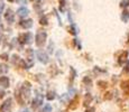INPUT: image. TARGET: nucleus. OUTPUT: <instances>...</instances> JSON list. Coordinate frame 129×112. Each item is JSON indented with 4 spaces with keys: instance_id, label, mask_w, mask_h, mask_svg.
I'll return each mask as SVG.
<instances>
[{
    "instance_id": "72a5a7b5",
    "label": "nucleus",
    "mask_w": 129,
    "mask_h": 112,
    "mask_svg": "<svg viewBox=\"0 0 129 112\" xmlns=\"http://www.w3.org/2000/svg\"><path fill=\"white\" fill-rule=\"evenodd\" d=\"M0 30H2V26H1V25H0Z\"/></svg>"
},
{
    "instance_id": "5701e85b",
    "label": "nucleus",
    "mask_w": 129,
    "mask_h": 112,
    "mask_svg": "<svg viewBox=\"0 0 129 112\" xmlns=\"http://www.w3.org/2000/svg\"><path fill=\"white\" fill-rule=\"evenodd\" d=\"M83 83L84 84H88V85H91V83H92V81H91L90 78H88V76H85V78L83 79Z\"/></svg>"
},
{
    "instance_id": "aec40b11",
    "label": "nucleus",
    "mask_w": 129,
    "mask_h": 112,
    "mask_svg": "<svg viewBox=\"0 0 129 112\" xmlns=\"http://www.w3.org/2000/svg\"><path fill=\"white\" fill-rule=\"evenodd\" d=\"M129 6V0H121L120 2V7H122V8H126V7Z\"/></svg>"
},
{
    "instance_id": "cd10ccee",
    "label": "nucleus",
    "mask_w": 129,
    "mask_h": 112,
    "mask_svg": "<svg viewBox=\"0 0 129 112\" xmlns=\"http://www.w3.org/2000/svg\"><path fill=\"white\" fill-rule=\"evenodd\" d=\"M61 101L63 102V103H68V94H64L61 98Z\"/></svg>"
},
{
    "instance_id": "c9c22d12",
    "label": "nucleus",
    "mask_w": 129,
    "mask_h": 112,
    "mask_svg": "<svg viewBox=\"0 0 129 112\" xmlns=\"http://www.w3.org/2000/svg\"><path fill=\"white\" fill-rule=\"evenodd\" d=\"M30 1H35V0H30Z\"/></svg>"
},
{
    "instance_id": "9d476101",
    "label": "nucleus",
    "mask_w": 129,
    "mask_h": 112,
    "mask_svg": "<svg viewBox=\"0 0 129 112\" xmlns=\"http://www.w3.org/2000/svg\"><path fill=\"white\" fill-rule=\"evenodd\" d=\"M78 105H79V96H75V98L70 102L69 108H70V110H75V109L78 108Z\"/></svg>"
},
{
    "instance_id": "20e7f679",
    "label": "nucleus",
    "mask_w": 129,
    "mask_h": 112,
    "mask_svg": "<svg viewBox=\"0 0 129 112\" xmlns=\"http://www.w3.org/2000/svg\"><path fill=\"white\" fill-rule=\"evenodd\" d=\"M5 18H6V20L9 22V24H12L15 20V14L14 11L11 10V9H7L6 12H5Z\"/></svg>"
},
{
    "instance_id": "f8f14e48",
    "label": "nucleus",
    "mask_w": 129,
    "mask_h": 112,
    "mask_svg": "<svg viewBox=\"0 0 129 112\" xmlns=\"http://www.w3.org/2000/svg\"><path fill=\"white\" fill-rule=\"evenodd\" d=\"M127 56H128V53L127 52H123L122 55L119 57V64H123V62H126V59H127Z\"/></svg>"
},
{
    "instance_id": "423d86ee",
    "label": "nucleus",
    "mask_w": 129,
    "mask_h": 112,
    "mask_svg": "<svg viewBox=\"0 0 129 112\" xmlns=\"http://www.w3.org/2000/svg\"><path fill=\"white\" fill-rule=\"evenodd\" d=\"M37 57H38L39 62H42V63H44V64L48 63V56H47L44 52H42V51L37 52Z\"/></svg>"
},
{
    "instance_id": "e433bc0d",
    "label": "nucleus",
    "mask_w": 129,
    "mask_h": 112,
    "mask_svg": "<svg viewBox=\"0 0 129 112\" xmlns=\"http://www.w3.org/2000/svg\"><path fill=\"white\" fill-rule=\"evenodd\" d=\"M0 21H1V18H0Z\"/></svg>"
},
{
    "instance_id": "9b49d317",
    "label": "nucleus",
    "mask_w": 129,
    "mask_h": 112,
    "mask_svg": "<svg viewBox=\"0 0 129 112\" xmlns=\"http://www.w3.org/2000/svg\"><path fill=\"white\" fill-rule=\"evenodd\" d=\"M91 101H92V95L88 93V94L85 95V98H84V102H83V104H84L85 106H88L89 104L91 103Z\"/></svg>"
},
{
    "instance_id": "4468645a",
    "label": "nucleus",
    "mask_w": 129,
    "mask_h": 112,
    "mask_svg": "<svg viewBox=\"0 0 129 112\" xmlns=\"http://www.w3.org/2000/svg\"><path fill=\"white\" fill-rule=\"evenodd\" d=\"M121 88H122L125 91H129V80L128 81H125L121 83Z\"/></svg>"
},
{
    "instance_id": "f704fd0d",
    "label": "nucleus",
    "mask_w": 129,
    "mask_h": 112,
    "mask_svg": "<svg viewBox=\"0 0 129 112\" xmlns=\"http://www.w3.org/2000/svg\"><path fill=\"white\" fill-rule=\"evenodd\" d=\"M23 112H29L28 110H25V111H23Z\"/></svg>"
},
{
    "instance_id": "2f4dec72",
    "label": "nucleus",
    "mask_w": 129,
    "mask_h": 112,
    "mask_svg": "<svg viewBox=\"0 0 129 112\" xmlns=\"http://www.w3.org/2000/svg\"><path fill=\"white\" fill-rule=\"evenodd\" d=\"M2 9H4V5H0V12H1Z\"/></svg>"
},
{
    "instance_id": "1a4fd4ad",
    "label": "nucleus",
    "mask_w": 129,
    "mask_h": 112,
    "mask_svg": "<svg viewBox=\"0 0 129 112\" xmlns=\"http://www.w3.org/2000/svg\"><path fill=\"white\" fill-rule=\"evenodd\" d=\"M9 84H10V81L7 76H1L0 78V86L2 88H9Z\"/></svg>"
},
{
    "instance_id": "b1692460",
    "label": "nucleus",
    "mask_w": 129,
    "mask_h": 112,
    "mask_svg": "<svg viewBox=\"0 0 129 112\" xmlns=\"http://www.w3.org/2000/svg\"><path fill=\"white\" fill-rule=\"evenodd\" d=\"M20 59H19V56L18 55H12V59H11V62H12V64H16L17 62H19Z\"/></svg>"
},
{
    "instance_id": "473e14b6",
    "label": "nucleus",
    "mask_w": 129,
    "mask_h": 112,
    "mask_svg": "<svg viewBox=\"0 0 129 112\" xmlns=\"http://www.w3.org/2000/svg\"><path fill=\"white\" fill-rule=\"evenodd\" d=\"M8 1H9V2H14L15 0H8Z\"/></svg>"
},
{
    "instance_id": "c85d7f7f",
    "label": "nucleus",
    "mask_w": 129,
    "mask_h": 112,
    "mask_svg": "<svg viewBox=\"0 0 129 112\" xmlns=\"http://www.w3.org/2000/svg\"><path fill=\"white\" fill-rule=\"evenodd\" d=\"M74 43H75V45L79 47V48H81V45H80V43L78 42V39H74Z\"/></svg>"
},
{
    "instance_id": "2eb2a0df",
    "label": "nucleus",
    "mask_w": 129,
    "mask_h": 112,
    "mask_svg": "<svg viewBox=\"0 0 129 112\" xmlns=\"http://www.w3.org/2000/svg\"><path fill=\"white\" fill-rule=\"evenodd\" d=\"M65 5H66V0H59V9H61V11L65 10Z\"/></svg>"
},
{
    "instance_id": "a211bd4d",
    "label": "nucleus",
    "mask_w": 129,
    "mask_h": 112,
    "mask_svg": "<svg viewBox=\"0 0 129 112\" xmlns=\"http://www.w3.org/2000/svg\"><path fill=\"white\" fill-rule=\"evenodd\" d=\"M42 112H52V106L49 104H45L43 108V111Z\"/></svg>"
},
{
    "instance_id": "412c9836",
    "label": "nucleus",
    "mask_w": 129,
    "mask_h": 112,
    "mask_svg": "<svg viewBox=\"0 0 129 112\" xmlns=\"http://www.w3.org/2000/svg\"><path fill=\"white\" fill-rule=\"evenodd\" d=\"M15 95H16V98H17V100H18L19 104H24V101L21 100V98H20L21 93H19V92H16V93H15Z\"/></svg>"
},
{
    "instance_id": "393cba45",
    "label": "nucleus",
    "mask_w": 129,
    "mask_h": 112,
    "mask_svg": "<svg viewBox=\"0 0 129 112\" xmlns=\"http://www.w3.org/2000/svg\"><path fill=\"white\" fill-rule=\"evenodd\" d=\"M70 33L72 35H76V28H75V26H74L73 24L71 25V28H70Z\"/></svg>"
},
{
    "instance_id": "6e6552de",
    "label": "nucleus",
    "mask_w": 129,
    "mask_h": 112,
    "mask_svg": "<svg viewBox=\"0 0 129 112\" xmlns=\"http://www.w3.org/2000/svg\"><path fill=\"white\" fill-rule=\"evenodd\" d=\"M28 14H29V10L26 7H20V8L17 10V15H18L19 17H26V16H28Z\"/></svg>"
},
{
    "instance_id": "f257e3e1",
    "label": "nucleus",
    "mask_w": 129,
    "mask_h": 112,
    "mask_svg": "<svg viewBox=\"0 0 129 112\" xmlns=\"http://www.w3.org/2000/svg\"><path fill=\"white\" fill-rule=\"evenodd\" d=\"M46 38H47L46 31L39 30L38 33L36 34V36H35V43H36V45H37L38 47L44 46V45H45V43H46Z\"/></svg>"
},
{
    "instance_id": "f3484780",
    "label": "nucleus",
    "mask_w": 129,
    "mask_h": 112,
    "mask_svg": "<svg viewBox=\"0 0 129 112\" xmlns=\"http://www.w3.org/2000/svg\"><path fill=\"white\" fill-rule=\"evenodd\" d=\"M121 18H122V20H123V21L127 22V21H128V19H129V12H128V11H123L122 17H121Z\"/></svg>"
},
{
    "instance_id": "39448f33",
    "label": "nucleus",
    "mask_w": 129,
    "mask_h": 112,
    "mask_svg": "<svg viewBox=\"0 0 129 112\" xmlns=\"http://www.w3.org/2000/svg\"><path fill=\"white\" fill-rule=\"evenodd\" d=\"M42 104H43V96H42V95H37L36 98L33 100V103H31V108L35 110V109H37L38 106H41Z\"/></svg>"
},
{
    "instance_id": "7c9ffc66",
    "label": "nucleus",
    "mask_w": 129,
    "mask_h": 112,
    "mask_svg": "<svg viewBox=\"0 0 129 112\" xmlns=\"http://www.w3.org/2000/svg\"><path fill=\"white\" fill-rule=\"evenodd\" d=\"M126 69L129 71V61H127V63H126Z\"/></svg>"
},
{
    "instance_id": "7ed1b4c3",
    "label": "nucleus",
    "mask_w": 129,
    "mask_h": 112,
    "mask_svg": "<svg viewBox=\"0 0 129 112\" xmlns=\"http://www.w3.org/2000/svg\"><path fill=\"white\" fill-rule=\"evenodd\" d=\"M18 41L20 44H30L31 43V34L30 33H25L19 35Z\"/></svg>"
},
{
    "instance_id": "ddd939ff",
    "label": "nucleus",
    "mask_w": 129,
    "mask_h": 112,
    "mask_svg": "<svg viewBox=\"0 0 129 112\" xmlns=\"http://www.w3.org/2000/svg\"><path fill=\"white\" fill-rule=\"evenodd\" d=\"M55 92H48V93H47V95H46V98H47V100L48 101H52V100H54V99H55Z\"/></svg>"
},
{
    "instance_id": "4be33fe9",
    "label": "nucleus",
    "mask_w": 129,
    "mask_h": 112,
    "mask_svg": "<svg viewBox=\"0 0 129 112\" xmlns=\"http://www.w3.org/2000/svg\"><path fill=\"white\" fill-rule=\"evenodd\" d=\"M98 85L100 86V88L105 89V88H107V86H108V84H107V82H105V81H99V82H98Z\"/></svg>"
},
{
    "instance_id": "a878e982",
    "label": "nucleus",
    "mask_w": 129,
    "mask_h": 112,
    "mask_svg": "<svg viewBox=\"0 0 129 112\" xmlns=\"http://www.w3.org/2000/svg\"><path fill=\"white\" fill-rule=\"evenodd\" d=\"M0 58L1 59H5V61H8V54L7 53H2V54H0Z\"/></svg>"
},
{
    "instance_id": "bb28decb",
    "label": "nucleus",
    "mask_w": 129,
    "mask_h": 112,
    "mask_svg": "<svg viewBox=\"0 0 129 112\" xmlns=\"http://www.w3.org/2000/svg\"><path fill=\"white\" fill-rule=\"evenodd\" d=\"M105 99H106V100H111V99H112V93H110V92H108V93H106Z\"/></svg>"
},
{
    "instance_id": "dca6fc26",
    "label": "nucleus",
    "mask_w": 129,
    "mask_h": 112,
    "mask_svg": "<svg viewBox=\"0 0 129 112\" xmlns=\"http://www.w3.org/2000/svg\"><path fill=\"white\" fill-rule=\"evenodd\" d=\"M6 72H8V67H7V65H5V64H0V74L6 73Z\"/></svg>"
},
{
    "instance_id": "0eeeda50",
    "label": "nucleus",
    "mask_w": 129,
    "mask_h": 112,
    "mask_svg": "<svg viewBox=\"0 0 129 112\" xmlns=\"http://www.w3.org/2000/svg\"><path fill=\"white\" fill-rule=\"evenodd\" d=\"M19 25H20V27H23V28L28 29L33 26V20H31V19H23V20H20Z\"/></svg>"
},
{
    "instance_id": "f03ea898",
    "label": "nucleus",
    "mask_w": 129,
    "mask_h": 112,
    "mask_svg": "<svg viewBox=\"0 0 129 112\" xmlns=\"http://www.w3.org/2000/svg\"><path fill=\"white\" fill-rule=\"evenodd\" d=\"M30 91H31V85H30V83H29V82H27V81L24 82L23 86L20 88V93H21V95H23L24 98L28 99L29 95H30Z\"/></svg>"
},
{
    "instance_id": "c756f323",
    "label": "nucleus",
    "mask_w": 129,
    "mask_h": 112,
    "mask_svg": "<svg viewBox=\"0 0 129 112\" xmlns=\"http://www.w3.org/2000/svg\"><path fill=\"white\" fill-rule=\"evenodd\" d=\"M85 112H94V108H89V109H86Z\"/></svg>"
},
{
    "instance_id": "6ab92c4d",
    "label": "nucleus",
    "mask_w": 129,
    "mask_h": 112,
    "mask_svg": "<svg viewBox=\"0 0 129 112\" xmlns=\"http://www.w3.org/2000/svg\"><path fill=\"white\" fill-rule=\"evenodd\" d=\"M39 24H41V25H44V26H46V25L48 24V20H47V18H46L45 16L41 18V20H39Z\"/></svg>"
}]
</instances>
